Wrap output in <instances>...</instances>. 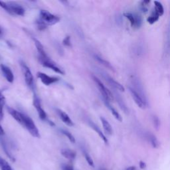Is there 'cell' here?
I'll list each match as a JSON object with an SVG mask.
<instances>
[{
	"instance_id": "obj_27",
	"label": "cell",
	"mask_w": 170,
	"mask_h": 170,
	"mask_svg": "<svg viewBox=\"0 0 170 170\" xmlns=\"http://www.w3.org/2000/svg\"><path fill=\"white\" fill-rule=\"evenodd\" d=\"M2 146H3V150L4 151H5V153L6 154V155L9 157V158H10L12 162H15V159L14 156H13V155L11 154V153L10 152V151L8 150V148L6 144V143L5 142H2Z\"/></svg>"
},
{
	"instance_id": "obj_32",
	"label": "cell",
	"mask_w": 170,
	"mask_h": 170,
	"mask_svg": "<svg viewBox=\"0 0 170 170\" xmlns=\"http://www.w3.org/2000/svg\"><path fill=\"white\" fill-rule=\"evenodd\" d=\"M63 44L64 46L71 47L72 44H71V37H70L69 35L65 37L63 41Z\"/></svg>"
},
{
	"instance_id": "obj_2",
	"label": "cell",
	"mask_w": 170,
	"mask_h": 170,
	"mask_svg": "<svg viewBox=\"0 0 170 170\" xmlns=\"http://www.w3.org/2000/svg\"><path fill=\"white\" fill-rule=\"evenodd\" d=\"M92 77L96 85H97L98 90H100V92H101L104 101H106L108 102H110L113 101V100H114V96H113L111 91L109 90L107 87L104 86L102 81L101 80H99L97 77L93 75Z\"/></svg>"
},
{
	"instance_id": "obj_29",
	"label": "cell",
	"mask_w": 170,
	"mask_h": 170,
	"mask_svg": "<svg viewBox=\"0 0 170 170\" xmlns=\"http://www.w3.org/2000/svg\"><path fill=\"white\" fill-rule=\"evenodd\" d=\"M151 120H152V122H153V124L154 126V127L155 128V129L158 130L160 128V121L159 118L155 115H153L151 116Z\"/></svg>"
},
{
	"instance_id": "obj_31",
	"label": "cell",
	"mask_w": 170,
	"mask_h": 170,
	"mask_svg": "<svg viewBox=\"0 0 170 170\" xmlns=\"http://www.w3.org/2000/svg\"><path fill=\"white\" fill-rule=\"evenodd\" d=\"M84 155H85V159L86 160V162H88V164H89V165H90L91 167H94V162L93 160L92 159V158H91L90 155L89 154V153H87V152L86 151H84Z\"/></svg>"
},
{
	"instance_id": "obj_18",
	"label": "cell",
	"mask_w": 170,
	"mask_h": 170,
	"mask_svg": "<svg viewBox=\"0 0 170 170\" xmlns=\"http://www.w3.org/2000/svg\"><path fill=\"white\" fill-rule=\"evenodd\" d=\"M104 104H105V105L106 106V107L110 110V111L111 112V113L112 114V115L114 116V117L119 122H122V117L121 116V115L119 114L118 112H117V110H116V109L113 107L112 106H111V104H110V102H108L106 101H104Z\"/></svg>"
},
{
	"instance_id": "obj_13",
	"label": "cell",
	"mask_w": 170,
	"mask_h": 170,
	"mask_svg": "<svg viewBox=\"0 0 170 170\" xmlns=\"http://www.w3.org/2000/svg\"><path fill=\"white\" fill-rule=\"evenodd\" d=\"M56 111H57V113L60 117V118L62 120V121L65 124H67L68 126H74L73 120L71 119V118L69 117V116L67 114V113H65L64 111L60 110V109H56Z\"/></svg>"
},
{
	"instance_id": "obj_25",
	"label": "cell",
	"mask_w": 170,
	"mask_h": 170,
	"mask_svg": "<svg viewBox=\"0 0 170 170\" xmlns=\"http://www.w3.org/2000/svg\"><path fill=\"white\" fill-rule=\"evenodd\" d=\"M159 19H160V16L154 11L153 13H152V14H151V15L149 16V17H147V21L150 24L152 25V24H154V23L157 22V21L159 20Z\"/></svg>"
},
{
	"instance_id": "obj_1",
	"label": "cell",
	"mask_w": 170,
	"mask_h": 170,
	"mask_svg": "<svg viewBox=\"0 0 170 170\" xmlns=\"http://www.w3.org/2000/svg\"><path fill=\"white\" fill-rule=\"evenodd\" d=\"M60 18L49 11L42 10L39 14V18L37 20V26L39 30H44L49 26L53 25L59 22Z\"/></svg>"
},
{
	"instance_id": "obj_9",
	"label": "cell",
	"mask_w": 170,
	"mask_h": 170,
	"mask_svg": "<svg viewBox=\"0 0 170 170\" xmlns=\"http://www.w3.org/2000/svg\"><path fill=\"white\" fill-rule=\"evenodd\" d=\"M33 106L36 108L39 118H40L42 120H46L47 118V113L44 110H43V108L41 106V102L36 95H34L33 97Z\"/></svg>"
},
{
	"instance_id": "obj_24",
	"label": "cell",
	"mask_w": 170,
	"mask_h": 170,
	"mask_svg": "<svg viewBox=\"0 0 170 170\" xmlns=\"http://www.w3.org/2000/svg\"><path fill=\"white\" fill-rule=\"evenodd\" d=\"M0 169L1 170H14L6 160L0 156Z\"/></svg>"
},
{
	"instance_id": "obj_38",
	"label": "cell",
	"mask_w": 170,
	"mask_h": 170,
	"mask_svg": "<svg viewBox=\"0 0 170 170\" xmlns=\"http://www.w3.org/2000/svg\"><path fill=\"white\" fill-rule=\"evenodd\" d=\"M100 170H105V169H101Z\"/></svg>"
},
{
	"instance_id": "obj_10",
	"label": "cell",
	"mask_w": 170,
	"mask_h": 170,
	"mask_svg": "<svg viewBox=\"0 0 170 170\" xmlns=\"http://www.w3.org/2000/svg\"><path fill=\"white\" fill-rule=\"evenodd\" d=\"M37 77L41 80L43 83L46 86H49L59 81L58 78L48 76L45 73H43L41 72L37 73Z\"/></svg>"
},
{
	"instance_id": "obj_5",
	"label": "cell",
	"mask_w": 170,
	"mask_h": 170,
	"mask_svg": "<svg viewBox=\"0 0 170 170\" xmlns=\"http://www.w3.org/2000/svg\"><path fill=\"white\" fill-rule=\"evenodd\" d=\"M8 7V13L11 15L23 16L25 15V9L19 4L14 2H6Z\"/></svg>"
},
{
	"instance_id": "obj_26",
	"label": "cell",
	"mask_w": 170,
	"mask_h": 170,
	"mask_svg": "<svg viewBox=\"0 0 170 170\" xmlns=\"http://www.w3.org/2000/svg\"><path fill=\"white\" fill-rule=\"evenodd\" d=\"M116 97L117 102H118V103L119 106H120L122 110L125 113H128V109L127 106H126L125 103L123 102L122 99V98L120 97L118 94H117Z\"/></svg>"
},
{
	"instance_id": "obj_28",
	"label": "cell",
	"mask_w": 170,
	"mask_h": 170,
	"mask_svg": "<svg viewBox=\"0 0 170 170\" xmlns=\"http://www.w3.org/2000/svg\"><path fill=\"white\" fill-rule=\"evenodd\" d=\"M61 133L64 134L65 136H67L70 142L73 143H75V138L73 136V134L71 133H70L68 131H67V130H61Z\"/></svg>"
},
{
	"instance_id": "obj_14",
	"label": "cell",
	"mask_w": 170,
	"mask_h": 170,
	"mask_svg": "<svg viewBox=\"0 0 170 170\" xmlns=\"http://www.w3.org/2000/svg\"><path fill=\"white\" fill-rule=\"evenodd\" d=\"M105 78H106V80L107 81V82H108V83L110 84L112 87H114V89L118 90L120 91H122V92H124V91H125L124 87L120 83V82L116 81V80L114 79V78H112L110 76H108V75H106Z\"/></svg>"
},
{
	"instance_id": "obj_7",
	"label": "cell",
	"mask_w": 170,
	"mask_h": 170,
	"mask_svg": "<svg viewBox=\"0 0 170 170\" xmlns=\"http://www.w3.org/2000/svg\"><path fill=\"white\" fill-rule=\"evenodd\" d=\"M128 90L130 91V94L135 103L136 104V105L142 109H144L146 106H147V102H145L144 100H143L140 95H139L136 90H135L133 88L130 86H128Z\"/></svg>"
},
{
	"instance_id": "obj_22",
	"label": "cell",
	"mask_w": 170,
	"mask_h": 170,
	"mask_svg": "<svg viewBox=\"0 0 170 170\" xmlns=\"http://www.w3.org/2000/svg\"><path fill=\"white\" fill-rule=\"evenodd\" d=\"M154 5H155L154 11L160 17L162 16L164 14V6L162 4V3H160V2H158V1H155Z\"/></svg>"
},
{
	"instance_id": "obj_8",
	"label": "cell",
	"mask_w": 170,
	"mask_h": 170,
	"mask_svg": "<svg viewBox=\"0 0 170 170\" xmlns=\"http://www.w3.org/2000/svg\"><path fill=\"white\" fill-rule=\"evenodd\" d=\"M21 67L24 74L25 81L28 86H32L33 85V76L30 68L23 62H21Z\"/></svg>"
},
{
	"instance_id": "obj_23",
	"label": "cell",
	"mask_w": 170,
	"mask_h": 170,
	"mask_svg": "<svg viewBox=\"0 0 170 170\" xmlns=\"http://www.w3.org/2000/svg\"><path fill=\"white\" fill-rule=\"evenodd\" d=\"M6 104V98L2 91H0V121L3 119V107Z\"/></svg>"
},
{
	"instance_id": "obj_35",
	"label": "cell",
	"mask_w": 170,
	"mask_h": 170,
	"mask_svg": "<svg viewBox=\"0 0 170 170\" xmlns=\"http://www.w3.org/2000/svg\"><path fill=\"white\" fill-rule=\"evenodd\" d=\"M4 134H5V131H4L2 126L0 124V136H3Z\"/></svg>"
},
{
	"instance_id": "obj_34",
	"label": "cell",
	"mask_w": 170,
	"mask_h": 170,
	"mask_svg": "<svg viewBox=\"0 0 170 170\" xmlns=\"http://www.w3.org/2000/svg\"><path fill=\"white\" fill-rule=\"evenodd\" d=\"M139 168H140L141 169H145L146 168V164L144 162H142V161H140V162H139Z\"/></svg>"
},
{
	"instance_id": "obj_19",
	"label": "cell",
	"mask_w": 170,
	"mask_h": 170,
	"mask_svg": "<svg viewBox=\"0 0 170 170\" xmlns=\"http://www.w3.org/2000/svg\"><path fill=\"white\" fill-rule=\"evenodd\" d=\"M62 155L69 160H73L76 158L77 154L75 151L70 149H63L60 151Z\"/></svg>"
},
{
	"instance_id": "obj_33",
	"label": "cell",
	"mask_w": 170,
	"mask_h": 170,
	"mask_svg": "<svg viewBox=\"0 0 170 170\" xmlns=\"http://www.w3.org/2000/svg\"><path fill=\"white\" fill-rule=\"evenodd\" d=\"M62 169L63 170H74L72 165L68 164H63L62 165Z\"/></svg>"
},
{
	"instance_id": "obj_17",
	"label": "cell",
	"mask_w": 170,
	"mask_h": 170,
	"mask_svg": "<svg viewBox=\"0 0 170 170\" xmlns=\"http://www.w3.org/2000/svg\"><path fill=\"white\" fill-rule=\"evenodd\" d=\"M146 137L148 139V141L150 142L152 147L154 148H158L160 147V142L158 141V138L155 137V135L150 132H147L146 134Z\"/></svg>"
},
{
	"instance_id": "obj_11",
	"label": "cell",
	"mask_w": 170,
	"mask_h": 170,
	"mask_svg": "<svg viewBox=\"0 0 170 170\" xmlns=\"http://www.w3.org/2000/svg\"><path fill=\"white\" fill-rule=\"evenodd\" d=\"M0 69L3 73V75L4 77L6 78V79L10 83H12L14 81V75L12 71L10 69V68H9L6 65L1 64H0Z\"/></svg>"
},
{
	"instance_id": "obj_15",
	"label": "cell",
	"mask_w": 170,
	"mask_h": 170,
	"mask_svg": "<svg viewBox=\"0 0 170 170\" xmlns=\"http://www.w3.org/2000/svg\"><path fill=\"white\" fill-rule=\"evenodd\" d=\"M33 41L35 43V47L37 48V50L38 53L39 55V56L42 58H47L49 57L48 55H47L46 52L44 49V47H43V45L41 44V43L39 41L38 39H37L36 38H33Z\"/></svg>"
},
{
	"instance_id": "obj_36",
	"label": "cell",
	"mask_w": 170,
	"mask_h": 170,
	"mask_svg": "<svg viewBox=\"0 0 170 170\" xmlns=\"http://www.w3.org/2000/svg\"><path fill=\"white\" fill-rule=\"evenodd\" d=\"M126 170H136V168H135V166H130L126 169Z\"/></svg>"
},
{
	"instance_id": "obj_37",
	"label": "cell",
	"mask_w": 170,
	"mask_h": 170,
	"mask_svg": "<svg viewBox=\"0 0 170 170\" xmlns=\"http://www.w3.org/2000/svg\"><path fill=\"white\" fill-rule=\"evenodd\" d=\"M3 33V30H2V28L1 27V26H0V35L2 34Z\"/></svg>"
},
{
	"instance_id": "obj_12",
	"label": "cell",
	"mask_w": 170,
	"mask_h": 170,
	"mask_svg": "<svg viewBox=\"0 0 170 170\" xmlns=\"http://www.w3.org/2000/svg\"><path fill=\"white\" fill-rule=\"evenodd\" d=\"M7 109L8 112L10 113V114L14 118L17 122L19 123L21 125H22L23 126L24 124H23V113H21L18 111H17L16 110H15V109L12 108L10 106H7Z\"/></svg>"
},
{
	"instance_id": "obj_21",
	"label": "cell",
	"mask_w": 170,
	"mask_h": 170,
	"mask_svg": "<svg viewBox=\"0 0 170 170\" xmlns=\"http://www.w3.org/2000/svg\"><path fill=\"white\" fill-rule=\"evenodd\" d=\"M101 120L103 126V128L104 130V132H105L108 135H112L113 133V129L110 124L108 122L106 119L104 118V117H101Z\"/></svg>"
},
{
	"instance_id": "obj_30",
	"label": "cell",
	"mask_w": 170,
	"mask_h": 170,
	"mask_svg": "<svg viewBox=\"0 0 170 170\" xmlns=\"http://www.w3.org/2000/svg\"><path fill=\"white\" fill-rule=\"evenodd\" d=\"M150 1H142L140 3V10L143 13L147 12V6L149 5Z\"/></svg>"
},
{
	"instance_id": "obj_4",
	"label": "cell",
	"mask_w": 170,
	"mask_h": 170,
	"mask_svg": "<svg viewBox=\"0 0 170 170\" xmlns=\"http://www.w3.org/2000/svg\"><path fill=\"white\" fill-rule=\"evenodd\" d=\"M39 59L43 67L51 68L53 70V71L60 74V75H64V72L63 70L61 68H60L58 65L56 64L53 60H52L49 57L42 58L40 57V56H39Z\"/></svg>"
},
{
	"instance_id": "obj_16",
	"label": "cell",
	"mask_w": 170,
	"mask_h": 170,
	"mask_svg": "<svg viewBox=\"0 0 170 170\" xmlns=\"http://www.w3.org/2000/svg\"><path fill=\"white\" fill-rule=\"evenodd\" d=\"M94 56L95 60H97L98 63H99L100 64H101L102 65H103L104 67H105L106 68H108L109 70H110V71H112L113 72H115L114 68L113 67L112 64L110 62H108V60L104 59L103 58L101 57V56L97 55H95Z\"/></svg>"
},
{
	"instance_id": "obj_6",
	"label": "cell",
	"mask_w": 170,
	"mask_h": 170,
	"mask_svg": "<svg viewBox=\"0 0 170 170\" xmlns=\"http://www.w3.org/2000/svg\"><path fill=\"white\" fill-rule=\"evenodd\" d=\"M124 16L129 20L132 27L138 29L141 27L142 20L141 17L139 15L130 12H126L124 14Z\"/></svg>"
},
{
	"instance_id": "obj_3",
	"label": "cell",
	"mask_w": 170,
	"mask_h": 170,
	"mask_svg": "<svg viewBox=\"0 0 170 170\" xmlns=\"http://www.w3.org/2000/svg\"><path fill=\"white\" fill-rule=\"evenodd\" d=\"M23 124H24L23 126L25 127V128L28 130V132L31 134V136L37 138H40L41 136H40V133L39 132V130L31 118L23 114Z\"/></svg>"
},
{
	"instance_id": "obj_20",
	"label": "cell",
	"mask_w": 170,
	"mask_h": 170,
	"mask_svg": "<svg viewBox=\"0 0 170 170\" xmlns=\"http://www.w3.org/2000/svg\"><path fill=\"white\" fill-rule=\"evenodd\" d=\"M90 125L91 127H92V128L93 130H94V131L98 134V136L101 137V138L104 141V142L106 144H108V139L105 136V135L104 134V133L101 131V130L99 128L97 124H95L94 123H93V122H90Z\"/></svg>"
}]
</instances>
